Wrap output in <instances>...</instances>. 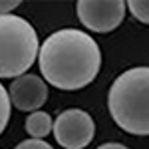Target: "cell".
I'll use <instances>...</instances> for the list:
<instances>
[{
  "instance_id": "1",
  "label": "cell",
  "mask_w": 149,
  "mask_h": 149,
  "mask_svg": "<svg viewBox=\"0 0 149 149\" xmlns=\"http://www.w3.org/2000/svg\"><path fill=\"white\" fill-rule=\"evenodd\" d=\"M38 64L44 81L58 90L74 92L95 80L102 68V50L90 34L64 28L40 44Z\"/></svg>"
},
{
  "instance_id": "2",
  "label": "cell",
  "mask_w": 149,
  "mask_h": 149,
  "mask_svg": "<svg viewBox=\"0 0 149 149\" xmlns=\"http://www.w3.org/2000/svg\"><path fill=\"white\" fill-rule=\"evenodd\" d=\"M107 109L117 127L131 135H149V66L119 74L107 93Z\"/></svg>"
},
{
  "instance_id": "3",
  "label": "cell",
  "mask_w": 149,
  "mask_h": 149,
  "mask_svg": "<svg viewBox=\"0 0 149 149\" xmlns=\"http://www.w3.org/2000/svg\"><path fill=\"white\" fill-rule=\"evenodd\" d=\"M40 52L34 26L22 16H0V78H18L32 68Z\"/></svg>"
},
{
  "instance_id": "4",
  "label": "cell",
  "mask_w": 149,
  "mask_h": 149,
  "mask_svg": "<svg viewBox=\"0 0 149 149\" xmlns=\"http://www.w3.org/2000/svg\"><path fill=\"white\" fill-rule=\"evenodd\" d=\"M54 137L64 149H84L95 135V123L92 115L84 109H66L54 121Z\"/></svg>"
},
{
  "instance_id": "5",
  "label": "cell",
  "mask_w": 149,
  "mask_h": 149,
  "mask_svg": "<svg viewBox=\"0 0 149 149\" xmlns=\"http://www.w3.org/2000/svg\"><path fill=\"white\" fill-rule=\"evenodd\" d=\"M80 22L97 34L115 30L123 22L125 2L121 0H80L76 4Z\"/></svg>"
},
{
  "instance_id": "6",
  "label": "cell",
  "mask_w": 149,
  "mask_h": 149,
  "mask_svg": "<svg viewBox=\"0 0 149 149\" xmlns=\"http://www.w3.org/2000/svg\"><path fill=\"white\" fill-rule=\"evenodd\" d=\"M8 97L10 103L20 111H40V107L48 100V86L42 76L24 74L12 80Z\"/></svg>"
},
{
  "instance_id": "7",
  "label": "cell",
  "mask_w": 149,
  "mask_h": 149,
  "mask_svg": "<svg viewBox=\"0 0 149 149\" xmlns=\"http://www.w3.org/2000/svg\"><path fill=\"white\" fill-rule=\"evenodd\" d=\"M24 127H26L28 135L32 139H44L54 129V121H52L50 113H46V111H32L26 117Z\"/></svg>"
},
{
  "instance_id": "8",
  "label": "cell",
  "mask_w": 149,
  "mask_h": 149,
  "mask_svg": "<svg viewBox=\"0 0 149 149\" xmlns=\"http://www.w3.org/2000/svg\"><path fill=\"white\" fill-rule=\"evenodd\" d=\"M127 8L133 14V18H137L143 24H149V0H131L127 2Z\"/></svg>"
},
{
  "instance_id": "9",
  "label": "cell",
  "mask_w": 149,
  "mask_h": 149,
  "mask_svg": "<svg viewBox=\"0 0 149 149\" xmlns=\"http://www.w3.org/2000/svg\"><path fill=\"white\" fill-rule=\"evenodd\" d=\"M8 119H10V97H8V92L4 90V86L0 84V133L6 129Z\"/></svg>"
},
{
  "instance_id": "10",
  "label": "cell",
  "mask_w": 149,
  "mask_h": 149,
  "mask_svg": "<svg viewBox=\"0 0 149 149\" xmlns=\"http://www.w3.org/2000/svg\"><path fill=\"white\" fill-rule=\"evenodd\" d=\"M14 149H54V147L44 139H26L22 143H18Z\"/></svg>"
},
{
  "instance_id": "11",
  "label": "cell",
  "mask_w": 149,
  "mask_h": 149,
  "mask_svg": "<svg viewBox=\"0 0 149 149\" xmlns=\"http://www.w3.org/2000/svg\"><path fill=\"white\" fill-rule=\"evenodd\" d=\"M18 6H20V2H18V0H0V16L10 14V12L16 10Z\"/></svg>"
},
{
  "instance_id": "12",
  "label": "cell",
  "mask_w": 149,
  "mask_h": 149,
  "mask_svg": "<svg viewBox=\"0 0 149 149\" xmlns=\"http://www.w3.org/2000/svg\"><path fill=\"white\" fill-rule=\"evenodd\" d=\"M97 149H129V147L121 145V143H103V145H100Z\"/></svg>"
}]
</instances>
